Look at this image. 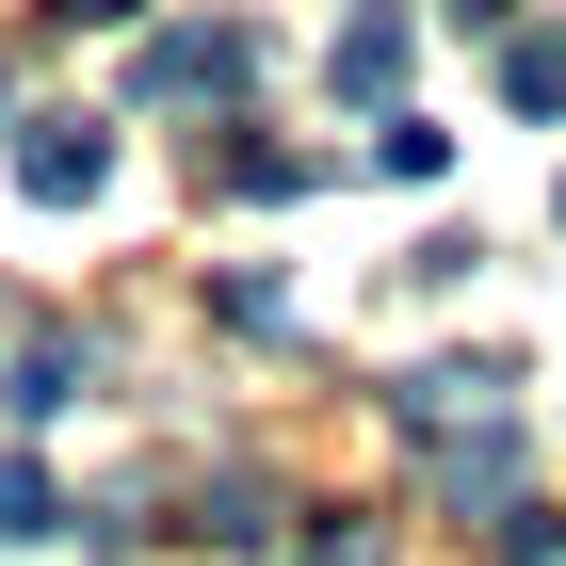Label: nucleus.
Returning <instances> with one entry per match:
<instances>
[{
	"label": "nucleus",
	"instance_id": "1",
	"mask_svg": "<svg viewBox=\"0 0 566 566\" xmlns=\"http://www.w3.org/2000/svg\"><path fill=\"white\" fill-rule=\"evenodd\" d=\"M97 178H114V130L97 114H17V195L33 211H82Z\"/></svg>",
	"mask_w": 566,
	"mask_h": 566
},
{
	"label": "nucleus",
	"instance_id": "2",
	"mask_svg": "<svg viewBox=\"0 0 566 566\" xmlns=\"http://www.w3.org/2000/svg\"><path fill=\"white\" fill-rule=\"evenodd\" d=\"M260 82V33L243 17H211V33H146V65H130V97H243Z\"/></svg>",
	"mask_w": 566,
	"mask_h": 566
},
{
	"label": "nucleus",
	"instance_id": "4",
	"mask_svg": "<svg viewBox=\"0 0 566 566\" xmlns=\"http://www.w3.org/2000/svg\"><path fill=\"white\" fill-rule=\"evenodd\" d=\"M195 534H211V551H260V534H275V485L260 470H211V485H195Z\"/></svg>",
	"mask_w": 566,
	"mask_h": 566
},
{
	"label": "nucleus",
	"instance_id": "3",
	"mask_svg": "<svg viewBox=\"0 0 566 566\" xmlns=\"http://www.w3.org/2000/svg\"><path fill=\"white\" fill-rule=\"evenodd\" d=\"M324 82H340V97H389V82H405V17H340Z\"/></svg>",
	"mask_w": 566,
	"mask_h": 566
},
{
	"label": "nucleus",
	"instance_id": "7",
	"mask_svg": "<svg viewBox=\"0 0 566 566\" xmlns=\"http://www.w3.org/2000/svg\"><path fill=\"white\" fill-rule=\"evenodd\" d=\"M65 405H82V356L33 340V356H17V421H65Z\"/></svg>",
	"mask_w": 566,
	"mask_h": 566
},
{
	"label": "nucleus",
	"instance_id": "5",
	"mask_svg": "<svg viewBox=\"0 0 566 566\" xmlns=\"http://www.w3.org/2000/svg\"><path fill=\"white\" fill-rule=\"evenodd\" d=\"M502 97H518V114H566V17H551V33H518V49H502Z\"/></svg>",
	"mask_w": 566,
	"mask_h": 566
},
{
	"label": "nucleus",
	"instance_id": "8",
	"mask_svg": "<svg viewBox=\"0 0 566 566\" xmlns=\"http://www.w3.org/2000/svg\"><path fill=\"white\" fill-rule=\"evenodd\" d=\"M49 518H65V502H49V470H33V453H0V534H49Z\"/></svg>",
	"mask_w": 566,
	"mask_h": 566
},
{
	"label": "nucleus",
	"instance_id": "9",
	"mask_svg": "<svg viewBox=\"0 0 566 566\" xmlns=\"http://www.w3.org/2000/svg\"><path fill=\"white\" fill-rule=\"evenodd\" d=\"M551 211H566V195H551Z\"/></svg>",
	"mask_w": 566,
	"mask_h": 566
},
{
	"label": "nucleus",
	"instance_id": "6",
	"mask_svg": "<svg viewBox=\"0 0 566 566\" xmlns=\"http://www.w3.org/2000/svg\"><path fill=\"white\" fill-rule=\"evenodd\" d=\"M211 178H227V195H307L324 163H307V146H211Z\"/></svg>",
	"mask_w": 566,
	"mask_h": 566
}]
</instances>
